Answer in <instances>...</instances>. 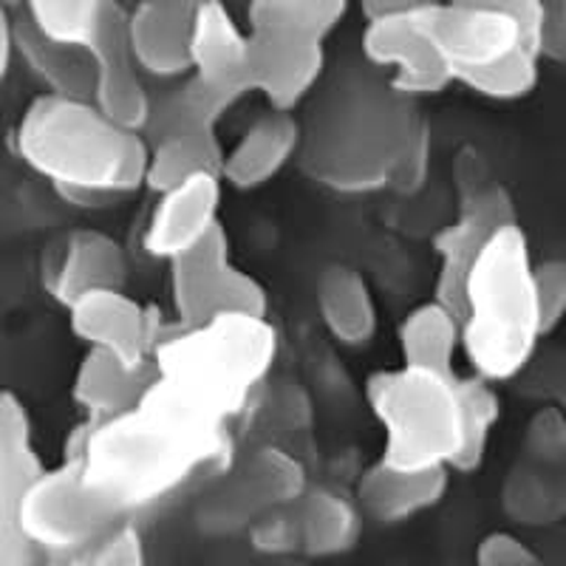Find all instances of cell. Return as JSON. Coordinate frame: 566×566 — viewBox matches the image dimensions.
<instances>
[{
  "label": "cell",
  "mask_w": 566,
  "mask_h": 566,
  "mask_svg": "<svg viewBox=\"0 0 566 566\" xmlns=\"http://www.w3.org/2000/svg\"><path fill=\"white\" fill-rule=\"evenodd\" d=\"M232 105L224 103L219 94L199 83V80L187 77L176 88L165 94H154L150 99L148 125L142 130V139L154 142L161 136L174 134H205V130H219L221 116Z\"/></svg>",
  "instance_id": "cell-29"
},
{
  "label": "cell",
  "mask_w": 566,
  "mask_h": 566,
  "mask_svg": "<svg viewBox=\"0 0 566 566\" xmlns=\"http://www.w3.org/2000/svg\"><path fill=\"white\" fill-rule=\"evenodd\" d=\"M227 428L154 380L130 411L99 422L85 419L69 437L65 457L77 459L85 482L123 518H130L224 462L230 453Z\"/></svg>",
  "instance_id": "cell-1"
},
{
  "label": "cell",
  "mask_w": 566,
  "mask_h": 566,
  "mask_svg": "<svg viewBox=\"0 0 566 566\" xmlns=\"http://www.w3.org/2000/svg\"><path fill=\"white\" fill-rule=\"evenodd\" d=\"M399 352L402 366L428 368V371L457 377V354L462 352V321L457 312L428 303L408 312L399 323Z\"/></svg>",
  "instance_id": "cell-27"
},
{
  "label": "cell",
  "mask_w": 566,
  "mask_h": 566,
  "mask_svg": "<svg viewBox=\"0 0 566 566\" xmlns=\"http://www.w3.org/2000/svg\"><path fill=\"white\" fill-rule=\"evenodd\" d=\"M515 221L513 201L507 190L493 181H484L482 187L459 196L457 219L444 224L433 239V252H437V281H433V301L457 312L462 321L464 286L473 264L479 261L488 241L493 239L495 230Z\"/></svg>",
  "instance_id": "cell-11"
},
{
  "label": "cell",
  "mask_w": 566,
  "mask_h": 566,
  "mask_svg": "<svg viewBox=\"0 0 566 566\" xmlns=\"http://www.w3.org/2000/svg\"><path fill=\"white\" fill-rule=\"evenodd\" d=\"M14 150L74 205L123 199L148 176V142L111 123L91 99L40 94L14 128Z\"/></svg>",
  "instance_id": "cell-3"
},
{
  "label": "cell",
  "mask_w": 566,
  "mask_h": 566,
  "mask_svg": "<svg viewBox=\"0 0 566 566\" xmlns=\"http://www.w3.org/2000/svg\"><path fill=\"white\" fill-rule=\"evenodd\" d=\"M448 476L451 470H397L377 459L357 479L354 502L374 522H408L442 502Z\"/></svg>",
  "instance_id": "cell-22"
},
{
  "label": "cell",
  "mask_w": 566,
  "mask_h": 566,
  "mask_svg": "<svg viewBox=\"0 0 566 566\" xmlns=\"http://www.w3.org/2000/svg\"><path fill=\"white\" fill-rule=\"evenodd\" d=\"M224 145L219 130L205 134H174L148 142V176L145 187L156 196L181 185L190 176L219 174L224 165Z\"/></svg>",
  "instance_id": "cell-28"
},
{
  "label": "cell",
  "mask_w": 566,
  "mask_h": 566,
  "mask_svg": "<svg viewBox=\"0 0 566 566\" xmlns=\"http://www.w3.org/2000/svg\"><path fill=\"white\" fill-rule=\"evenodd\" d=\"M457 3H468V7L495 9V12L513 14L524 27L527 38L544 54V27H547V14H544V0H457Z\"/></svg>",
  "instance_id": "cell-37"
},
{
  "label": "cell",
  "mask_w": 566,
  "mask_h": 566,
  "mask_svg": "<svg viewBox=\"0 0 566 566\" xmlns=\"http://www.w3.org/2000/svg\"><path fill=\"white\" fill-rule=\"evenodd\" d=\"M32 566H65V560L52 558V555H45V553H38V558H34Z\"/></svg>",
  "instance_id": "cell-42"
},
{
  "label": "cell",
  "mask_w": 566,
  "mask_h": 566,
  "mask_svg": "<svg viewBox=\"0 0 566 566\" xmlns=\"http://www.w3.org/2000/svg\"><path fill=\"white\" fill-rule=\"evenodd\" d=\"M439 3V0H360V9L366 20L391 18V14H411L419 9Z\"/></svg>",
  "instance_id": "cell-40"
},
{
  "label": "cell",
  "mask_w": 566,
  "mask_h": 566,
  "mask_svg": "<svg viewBox=\"0 0 566 566\" xmlns=\"http://www.w3.org/2000/svg\"><path fill=\"white\" fill-rule=\"evenodd\" d=\"M14 49L32 77L45 88V94L65 99H91L94 88V63L85 45L63 43L40 32L29 18L18 20Z\"/></svg>",
  "instance_id": "cell-24"
},
{
  "label": "cell",
  "mask_w": 566,
  "mask_h": 566,
  "mask_svg": "<svg viewBox=\"0 0 566 566\" xmlns=\"http://www.w3.org/2000/svg\"><path fill=\"white\" fill-rule=\"evenodd\" d=\"M150 382H154V366L130 368L111 354L88 348L71 382V399L77 402L85 419L99 422L139 406Z\"/></svg>",
  "instance_id": "cell-23"
},
{
  "label": "cell",
  "mask_w": 566,
  "mask_h": 566,
  "mask_svg": "<svg viewBox=\"0 0 566 566\" xmlns=\"http://www.w3.org/2000/svg\"><path fill=\"white\" fill-rule=\"evenodd\" d=\"M111 0H20L23 18L43 34L63 43L85 45Z\"/></svg>",
  "instance_id": "cell-32"
},
{
  "label": "cell",
  "mask_w": 566,
  "mask_h": 566,
  "mask_svg": "<svg viewBox=\"0 0 566 566\" xmlns=\"http://www.w3.org/2000/svg\"><path fill=\"white\" fill-rule=\"evenodd\" d=\"M205 88L235 105L252 94L250 29L221 0H199L190 29V74Z\"/></svg>",
  "instance_id": "cell-15"
},
{
  "label": "cell",
  "mask_w": 566,
  "mask_h": 566,
  "mask_svg": "<svg viewBox=\"0 0 566 566\" xmlns=\"http://www.w3.org/2000/svg\"><path fill=\"white\" fill-rule=\"evenodd\" d=\"M538 52H530V49H522V52L510 54L502 63H493L488 69L470 71L464 77H459V85L470 88L479 97L488 99H518L527 97L530 91L538 83Z\"/></svg>",
  "instance_id": "cell-33"
},
{
  "label": "cell",
  "mask_w": 566,
  "mask_h": 566,
  "mask_svg": "<svg viewBox=\"0 0 566 566\" xmlns=\"http://www.w3.org/2000/svg\"><path fill=\"white\" fill-rule=\"evenodd\" d=\"M326 69V45L286 34L250 32L252 94L270 103V111L292 114L317 88Z\"/></svg>",
  "instance_id": "cell-18"
},
{
  "label": "cell",
  "mask_w": 566,
  "mask_h": 566,
  "mask_svg": "<svg viewBox=\"0 0 566 566\" xmlns=\"http://www.w3.org/2000/svg\"><path fill=\"white\" fill-rule=\"evenodd\" d=\"M170 306L179 326H199L224 312L266 315L264 283L232 264L224 224L170 261Z\"/></svg>",
  "instance_id": "cell-8"
},
{
  "label": "cell",
  "mask_w": 566,
  "mask_h": 566,
  "mask_svg": "<svg viewBox=\"0 0 566 566\" xmlns=\"http://www.w3.org/2000/svg\"><path fill=\"white\" fill-rule=\"evenodd\" d=\"M301 150V123L283 111H266L224 150L221 179L235 190L270 185Z\"/></svg>",
  "instance_id": "cell-21"
},
{
  "label": "cell",
  "mask_w": 566,
  "mask_h": 566,
  "mask_svg": "<svg viewBox=\"0 0 566 566\" xmlns=\"http://www.w3.org/2000/svg\"><path fill=\"white\" fill-rule=\"evenodd\" d=\"M65 566H148L145 541L130 522H119L94 544L65 558Z\"/></svg>",
  "instance_id": "cell-34"
},
{
  "label": "cell",
  "mask_w": 566,
  "mask_h": 566,
  "mask_svg": "<svg viewBox=\"0 0 566 566\" xmlns=\"http://www.w3.org/2000/svg\"><path fill=\"white\" fill-rule=\"evenodd\" d=\"M544 52H566V0H544Z\"/></svg>",
  "instance_id": "cell-39"
},
{
  "label": "cell",
  "mask_w": 566,
  "mask_h": 566,
  "mask_svg": "<svg viewBox=\"0 0 566 566\" xmlns=\"http://www.w3.org/2000/svg\"><path fill=\"white\" fill-rule=\"evenodd\" d=\"M199 0H136L125 9V32L139 69L156 80L190 74V29Z\"/></svg>",
  "instance_id": "cell-19"
},
{
  "label": "cell",
  "mask_w": 566,
  "mask_h": 566,
  "mask_svg": "<svg viewBox=\"0 0 566 566\" xmlns=\"http://www.w3.org/2000/svg\"><path fill=\"white\" fill-rule=\"evenodd\" d=\"M544 332L538 272L530 258L527 235L510 221L495 230L468 275L462 354L482 380H513L533 360Z\"/></svg>",
  "instance_id": "cell-5"
},
{
  "label": "cell",
  "mask_w": 566,
  "mask_h": 566,
  "mask_svg": "<svg viewBox=\"0 0 566 566\" xmlns=\"http://www.w3.org/2000/svg\"><path fill=\"white\" fill-rule=\"evenodd\" d=\"M221 185L224 179L219 174H199L156 196L142 235L145 252L170 264L174 258L201 244L212 230H219Z\"/></svg>",
  "instance_id": "cell-17"
},
{
  "label": "cell",
  "mask_w": 566,
  "mask_h": 566,
  "mask_svg": "<svg viewBox=\"0 0 566 566\" xmlns=\"http://www.w3.org/2000/svg\"><path fill=\"white\" fill-rule=\"evenodd\" d=\"M43 470L27 406L0 391V566H32L38 558L23 533V502Z\"/></svg>",
  "instance_id": "cell-12"
},
{
  "label": "cell",
  "mask_w": 566,
  "mask_h": 566,
  "mask_svg": "<svg viewBox=\"0 0 566 566\" xmlns=\"http://www.w3.org/2000/svg\"><path fill=\"white\" fill-rule=\"evenodd\" d=\"M408 18L437 52V57L448 65L453 83H459V77L470 71L502 63L522 49L541 54L522 23L507 12L468 7L457 0H439L419 12H411Z\"/></svg>",
  "instance_id": "cell-10"
},
{
  "label": "cell",
  "mask_w": 566,
  "mask_h": 566,
  "mask_svg": "<svg viewBox=\"0 0 566 566\" xmlns=\"http://www.w3.org/2000/svg\"><path fill=\"white\" fill-rule=\"evenodd\" d=\"M306 490L310 476L301 459L281 444H261L207 495L199 524L216 535L250 530L261 515L292 507Z\"/></svg>",
  "instance_id": "cell-9"
},
{
  "label": "cell",
  "mask_w": 566,
  "mask_h": 566,
  "mask_svg": "<svg viewBox=\"0 0 566 566\" xmlns=\"http://www.w3.org/2000/svg\"><path fill=\"white\" fill-rule=\"evenodd\" d=\"M459 377L413 366L368 377L366 402L382 431L380 462L397 470H453L464 442Z\"/></svg>",
  "instance_id": "cell-6"
},
{
  "label": "cell",
  "mask_w": 566,
  "mask_h": 566,
  "mask_svg": "<svg viewBox=\"0 0 566 566\" xmlns=\"http://www.w3.org/2000/svg\"><path fill=\"white\" fill-rule=\"evenodd\" d=\"M247 533H250L252 547L258 553L272 555V558H292V555L301 553V533H297L295 510L292 507L261 515Z\"/></svg>",
  "instance_id": "cell-35"
},
{
  "label": "cell",
  "mask_w": 566,
  "mask_h": 566,
  "mask_svg": "<svg viewBox=\"0 0 566 566\" xmlns=\"http://www.w3.org/2000/svg\"><path fill=\"white\" fill-rule=\"evenodd\" d=\"M459 394H462L464 411V442L453 470L470 473L488 457L490 433L499 422V397L493 391V382L482 380L476 374H462L459 377Z\"/></svg>",
  "instance_id": "cell-31"
},
{
  "label": "cell",
  "mask_w": 566,
  "mask_h": 566,
  "mask_svg": "<svg viewBox=\"0 0 566 566\" xmlns=\"http://www.w3.org/2000/svg\"><path fill=\"white\" fill-rule=\"evenodd\" d=\"M360 49L366 63L386 71L388 85L411 99L442 94L453 83L448 65L437 57L408 14L366 20Z\"/></svg>",
  "instance_id": "cell-16"
},
{
  "label": "cell",
  "mask_w": 566,
  "mask_h": 566,
  "mask_svg": "<svg viewBox=\"0 0 566 566\" xmlns=\"http://www.w3.org/2000/svg\"><path fill=\"white\" fill-rule=\"evenodd\" d=\"M14 29L18 20H12V9L7 3H0V83L9 77L18 49H14Z\"/></svg>",
  "instance_id": "cell-41"
},
{
  "label": "cell",
  "mask_w": 566,
  "mask_h": 566,
  "mask_svg": "<svg viewBox=\"0 0 566 566\" xmlns=\"http://www.w3.org/2000/svg\"><path fill=\"white\" fill-rule=\"evenodd\" d=\"M315 303L323 326L343 346H363L377 335L380 317L366 275L354 266L332 264L317 275Z\"/></svg>",
  "instance_id": "cell-25"
},
{
  "label": "cell",
  "mask_w": 566,
  "mask_h": 566,
  "mask_svg": "<svg viewBox=\"0 0 566 566\" xmlns=\"http://www.w3.org/2000/svg\"><path fill=\"white\" fill-rule=\"evenodd\" d=\"M292 510L301 533V555L306 558H335L348 553L360 538L363 510L337 490L310 488Z\"/></svg>",
  "instance_id": "cell-26"
},
{
  "label": "cell",
  "mask_w": 566,
  "mask_h": 566,
  "mask_svg": "<svg viewBox=\"0 0 566 566\" xmlns=\"http://www.w3.org/2000/svg\"><path fill=\"white\" fill-rule=\"evenodd\" d=\"M119 522L130 518H123L85 482L80 462L71 457H63L57 468H45L23 502L27 538L38 553L60 560L77 555Z\"/></svg>",
  "instance_id": "cell-7"
},
{
  "label": "cell",
  "mask_w": 566,
  "mask_h": 566,
  "mask_svg": "<svg viewBox=\"0 0 566 566\" xmlns=\"http://www.w3.org/2000/svg\"><path fill=\"white\" fill-rule=\"evenodd\" d=\"M85 49L94 63L91 103L97 105L111 123L142 134L148 125L154 94L145 85V71L139 69L130 52L125 9L119 7V0H111Z\"/></svg>",
  "instance_id": "cell-13"
},
{
  "label": "cell",
  "mask_w": 566,
  "mask_h": 566,
  "mask_svg": "<svg viewBox=\"0 0 566 566\" xmlns=\"http://www.w3.org/2000/svg\"><path fill=\"white\" fill-rule=\"evenodd\" d=\"M428 130L417 99L354 71L321 94L301 123L297 156L303 170L335 193H377L391 190L399 165Z\"/></svg>",
  "instance_id": "cell-2"
},
{
  "label": "cell",
  "mask_w": 566,
  "mask_h": 566,
  "mask_svg": "<svg viewBox=\"0 0 566 566\" xmlns=\"http://www.w3.org/2000/svg\"><path fill=\"white\" fill-rule=\"evenodd\" d=\"M0 3H7V7H9V9L20 7V0H0Z\"/></svg>",
  "instance_id": "cell-44"
},
{
  "label": "cell",
  "mask_w": 566,
  "mask_h": 566,
  "mask_svg": "<svg viewBox=\"0 0 566 566\" xmlns=\"http://www.w3.org/2000/svg\"><path fill=\"white\" fill-rule=\"evenodd\" d=\"M476 566H538V558L515 535L490 533L479 541Z\"/></svg>",
  "instance_id": "cell-36"
},
{
  "label": "cell",
  "mask_w": 566,
  "mask_h": 566,
  "mask_svg": "<svg viewBox=\"0 0 566 566\" xmlns=\"http://www.w3.org/2000/svg\"><path fill=\"white\" fill-rule=\"evenodd\" d=\"M277 357L266 315L224 312L199 326L168 323L154 346V380L185 406L230 424Z\"/></svg>",
  "instance_id": "cell-4"
},
{
  "label": "cell",
  "mask_w": 566,
  "mask_h": 566,
  "mask_svg": "<svg viewBox=\"0 0 566 566\" xmlns=\"http://www.w3.org/2000/svg\"><path fill=\"white\" fill-rule=\"evenodd\" d=\"M270 566H306V564H301V560H292V558H277L275 564H270Z\"/></svg>",
  "instance_id": "cell-43"
},
{
  "label": "cell",
  "mask_w": 566,
  "mask_h": 566,
  "mask_svg": "<svg viewBox=\"0 0 566 566\" xmlns=\"http://www.w3.org/2000/svg\"><path fill=\"white\" fill-rule=\"evenodd\" d=\"M346 12L348 0H250L247 29L326 45Z\"/></svg>",
  "instance_id": "cell-30"
},
{
  "label": "cell",
  "mask_w": 566,
  "mask_h": 566,
  "mask_svg": "<svg viewBox=\"0 0 566 566\" xmlns=\"http://www.w3.org/2000/svg\"><path fill=\"white\" fill-rule=\"evenodd\" d=\"M128 252L103 230H74L65 239L57 266L49 275V292L60 306L97 290H125Z\"/></svg>",
  "instance_id": "cell-20"
},
{
  "label": "cell",
  "mask_w": 566,
  "mask_h": 566,
  "mask_svg": "<svg viewBox=\"0 0 566 566\" xmlns=\"http://www.w3.org/2000/svg\"><path fill=\"white\" fill-rule=\"evenodd\" d=\"M270 419L281 431H301L312 422V402L306 391L297 386L281 388L275 397V406L270 408Z\"/></svg>",
  "instance_id": "cell-38"
},
{
  "label": "cell",
  "mask_w": 566,
  "mask_h": 566,
  "mask_svg": "<svg viewBox=\"0 0 566 566\" xmlns=\"http://www.w3.org/2000/svg\"><path fill=\"white\" fill-rule=\"evenodd\" d=\"M69 326L88 348L111 354L130 368H150L154 346L168 323L125 290H97L65 306Z\"/></svg>",
  "instance_id": "cell-14"
}]
</instances>
